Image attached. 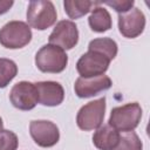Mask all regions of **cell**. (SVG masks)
Wrapping results in <instances>:
<instances>
[{
	"label": "cell",
	"instance_id": "obj_6",
	"mask_svg": "<svg viewBox=\"0 0 150 150\" xmlns=\"http://www.w3.org/2000/svg\"><path fill=\"white\" fill-rule=\"evenodd\" d=\"M110 64V60L103 54L94 50H88L83 54L77 63L76 70L81 75V77H94L103 75Z\"/></svg>",
	"mask_w": 150,
	"mask_h": 150
},
{
	"label": "cell",
	"instance_id": "obj_7",
	"mask_svg": "<svg viewBox=\"0 0 150 150\" xmlns=\"http://www.w3.org/2000/svg\"><path fill=\"white\" fill-rule=\"evenodd\" d=\"M29 132L33 141L42 148H50L59 142L60 131L55 123L46 120H35L29 123Z\"/></svg>",
	"mask_w": 150,
	"mask_h": 150
},
{
	"label": "cell",
	"instance_id": "obj_5",
	"mask_svg": "<svg viewBox=\"0 0 150 150\" xmlns=\"http://www.w3.org/2000/svg\"><path fill=\"white\" fill-rule=\"evenodd\" d=\"M105 112V97L88 102L77 112V127L84 131L94 130L101 127Z\"/></svg>",
	"mask_w": 150,
	"mask_h": 150
},
{
	"label": "cell",
	"instance_id": "obj_13",
	"mask_svg": "<svg viewBox=\"0 0 150 150\" xmlns=\"http://www.w3.org/2000/svg\"><path fill=\"white\" fill-rule=\"evenodd\" d=\"M120 132L109 124L98 127L93 135V143L100 150H114L120 141Z\"/></svg>",
	"mask_w": 150,
	"mask_h": 150
},
{
	"label": "cell",
	"instance_id": "obj_22",
	"mask_svg": "<svg viewBox=\"0 0 150 150\" xmlns=\"http://www.w3.org/2000/svg\"><path fill=\"white\" fill-rule=\"evenodd\" d=\"M2 127H4V123H2V118L0 117V131L2 130Z\"/></svg>",
	"mask_w": 150,
	"mask_h": 150
},
{
	"label": "cell",
	"instance_id": "obj_19",
	"mask_svg": "<svg viewBox=\"0 0 150 150\" xmlns=\"http://www.w3.org/2000/svg\"><path fill=\"white\" fill-rule=\"evenodd\" d=\"M19 144L18 136L11 130L0 131V150H16Z\"/></svg>",
	"mask_w": 150,
	"mask_h": 150
},
{
	"label": "cell",
	"instance_id": "obj_3",
	"mask_svg": "<svg viewBox=\"0 0 150 150\" xmlns=\"http://www.w3.org/2000/svg\"><path fill=\"white\" fill-rule=\"evenodd\" d=\"M57 13L52 1L38 0L30 1L27 8L28 26L38 30H45L56 22Z\"/></svg>",
	"mask_w": 150,
	"mask_h": 150
},
{
	"label": "cell",
	"instance_id": "obj_9",
	"mask_svg": "<svg viewBox=\"0 0 150 150\" xmlns=\"http://www.w3.org/2000/svg\"><path fill=\"white\" fill-rule=\"evenodd\" d=\"M49 43L64 49H71L79 42V30L75 22L61 20L49 35Z\"/></svg>",
	"mask_w": 150,
	"mask_h": 150
},
{
	"label": "cell",
	"instance_id": "obj_15",
	"mask_svg": "<svg viewBox=\"0 0 150 150\" xmlns=\"http://www.w3.org/2000/svg\"><path fill=\"white\" fill-rule=\"evenodd\" d=\"M88 22L91 30L96 33H103L111 28V16L109 12L101 6H97L91 11Z\"/></svg>",
	"mask_w": 150,
	"mask_h": 150
},
{
	"label": "cell",
	"instance_id": "obj_4",
	"mask_svg": "<svg viewBox=\"0 0 150 150\" xmlns=\"http://www.w3.org/2000/svg\"><path fill=\"white\" fill-rule=\"evenodd\" d=\"M32 40L30 27L23 21H9L0 29V43L9 49L22 48Z\"/></svg>",
	"mask_w": 150,
	"mask_h": 150
},
{
	"label": "cell",
	"instance_id": "obj_12",
	"mask_svg": "<svg viewBox=\"0 0 150 150\" xmlns=\"http://www.w3.org/2000/svg\"><path fill=\"white\" fill-rule=\"evenodd\" d=\"M38 90V101L42 105L56 107L64 98L63 87L55 81H42L35 83Z\"/></svg>",
	"mask_w": 150,
	"mask_h": 150
},
{
	"label": "cell",
	"instance_id": "obj_21",
	"mask_svg": "<svg viewBox=\"0 0 150 150\" xmlns=\"http://www.w3.org/2000/svg\"><path fill=\"white\" fill-rule=\"evenodd\" d=\"M13 4L14 2L12 0H0V15L7 13L13 6Z\"/></svg>",
	"mask_w": 150,
	"mask_h": 150
},
{
	"label": "cell",
	"instance_id": "obj_16",
	"mask_svg": "<svg viewBox=\"0 0 150 150\" xmlns=\"http://www.w3.org/2000/svg\"><path fill=\"white\" fill-rule=\"evenodd\" d=\"M88 50L98 52V53L103 54L104 56H107L111 61L117 55L118 48H117V43L112 39H109V38H98V39H94V40H91L89 42Z\"/></svg>",
	"mask_w": 150,
	"mask_h": 150
},
{
	"label": "cell",
	"instance_id": "obj_14",
	"mask_svg": "<svg viewBox=\"0 0 150 150\" xmlns=\"http://www.w3.org/2000/svg\"><path fill=\"white\" fill-rule=\"evenodd\" d=\"M102 5V1H88V0H67L63 2L64 11L70 19H79L95 7Z\"/></svg>",
	"mask_w": 150,
	"mask_h": 150
},
{
	"label": "cell",
	"instance_id": "obj_1",
	"mask_svg": "<svg viewBox=\"0 0 150 150\" xmlns=\"http://www.w3.org/2000/svg\"><path fill=\"white\" fill-rule=\"evenodd\" d=\"M35 64L43 73H61L68 64V55L62 48L48 43L38 50Z\"/></svg>",
	"mask_w": 150,
	"mask_h": 150
},
{
	"label": "cell",
	"instance_id": "obj_11",
	"mask_svg": "<svg viewBox=\"0 0 150 150\" xmlns=\"http://www.w3.org/2000/svg\"><path fill=\"white\" fill-rule=\"evenodd\" d=\"M112 82L109 76L100 75L94 77H79L75 81L74 90L75 94L81 98H87L95 96L102 91L108 90L111 87Z\"/></svg>",
	"mask_w": 150,
	"mask_h": 150
},
{
	"label": "cell",
	"instance_id": "obj_20",
	"mask_svg": "<svg viewBox=\"0 0 150 150\" xmlns=\"http://www.w3.org/2000/svg\"><path fill=\"white\" fill-rule=\"evenodd\" d=\"M109 7H112L118 14H122V13H125L128 12L129 9H131L134 7V0H112V1H105V2H102Z\"/></svg>",
	"mask_w": 150,
	"mask_h": 150
},
{
	"label": "cell",
	"instance_id": "obj_2",
	"mask_svg": "<svg viewBox=\"0 0 150 150\" xmlns=\"http://www.w3.org/2000/svg\"><path fill=\"white\" fill-rule=\"evenodd\" d=\"M142 118V108L137 102L127 103L121 107H116L111 110L109 117V125L117 131H132Z\"/></svg>",
	"mask_w": 150,
	"mask_h": 150
},
{
	"label": "cell",
	"instance_id": "obj_10",
	"mask_svg": "<svg viewBox=\"0 0 150 150\" xmlns=\"http://www.w3.org/2000/svg\"><path fill=\"white\" fill-rule=\"evenodd\" d=\"M145 27V16L141 9L132 7L125 13L118 15V29L120 33L128 38L135 39L141 35Z\"/></svg>",
	"mask_w": 150,
	"mask_h": 150
},
{
	"label": "cell",
	"instance_id": "obj_17",
	"mask_svg": "<svg viewBox=\"0 0 150 150\" xmlns=\"http://www.w3.org/2000/svg\"><path fill=\"white\" fill-rule=\"evenodd\" d=\"M18 66L13 60L0 57V88L7 87V84L16 76Z\"/></svg>",
	"mask_w": 150,
	"mask_h": 150
},
{
	"label": "cell",
	"instance_id": "obj_18",
	"mask_svg": "<svg viewBox=\"0 0 150 150\" xmlns=\"http://www.w3.org/2000/svg\"><path fill=\"white\" fill-rule=\"evenodd\" d=\"M143 144L135 131H128L120 137L118 144L114 150H142Z\"/></svg>",
	"mask_w": 150,
	"mask_h": 150
},
{
	"label": "cell",
	"instance_id": "obj_8",
	"mask_svg": "<svg viewBox=\"0 0 150 150\" xmlns=\"http://www.w3.org/2000/svg\"><path fill=\"white\" fill-rule=\"evenodd\" d=\"M11 103L20 110H32L38 101V90L35 83L21 81L13 86L9 93Z\"/></svg>",
	"mask_w": 150,
	"mask_h": 150
}]
</instances>
